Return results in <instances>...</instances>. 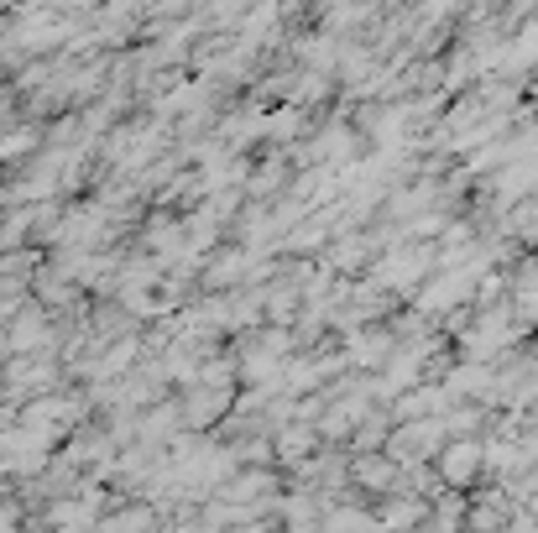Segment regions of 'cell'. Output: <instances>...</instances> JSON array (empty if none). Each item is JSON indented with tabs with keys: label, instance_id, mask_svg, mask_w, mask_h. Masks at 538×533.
<instances>
[{
	"label": "cell",
	"instance_id": "cell-1",
	"mask_svg": "<svg viewBox=\"0 0 538 533\" xmlns=\"http://www.w3.org/2000/svg\"><path fill=\"white\" fill-rule=\"evenodd\" d=\"M434 460H439L444 486H465V481H476L486 471V445L481 439H444V450Z\"/></svg>",
	"mask_w": 538,
	"mask_h": 533
}]
</instances>
